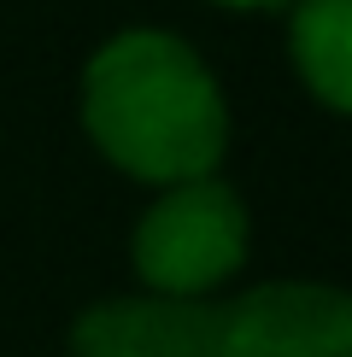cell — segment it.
Masks as SVG:
<instances>
[{"mask_svg":"<svg viewBox=\"0 0 352 357\" xmlns=\"http://www.w3.org/2000/svg\"><path fill=\"white\" fill-rule=\"evenodd\" d=\"M82 129L124 176L153 188L217 176L229 100L212 65L170 29H117L82 65Z\"/></svg>","mask_w":352,"mask_h":357,"instance_id":"6da1fadb","label":"cell"},{"mask_svg":"<svg viewBox=\"0 0 352 357\" xmlns=\"http://www.w3.org/2000/svg\"><path fill=\"white\" fill-rule=\"evenodd\" d=\"M71 357H352V293L258 281L235 299H100L71 322Z\"/></svg>","mask_w":352,"mask_h":357,"instance_id":"7a4b0ae2","label":"cell"},{"mask_svg":"<svg viewBox=\"0 0 352 357\" xmlns=\"http://www.w3.org/2000/svg\"><path fill=\"white\" fill-rule=\"evenodd\" d=\"M247 205L223 176L176 182L141 211L129 234V264H135L147 299H212L223 281L247 264Z\"/></svg>","mask_w":352,"mask_h":357,"instance_id":"3957f363","label":"cell"},{"mask_svg":"<svg viewBox=\"0 0 352 357\" xmlns=\"http://www.w3.org/2000/svg\"><path fill=\"white\" fill-rule=\"evenodd\" d=\"M288 47L317 106L352 117V0H293Z\"/></svg>","mask_w":352,"mask_h":357,"instance_id":"277c9868","label":"cell"},{"mask_svg":"<svg viewBox=\"0 0 352 357\" xmlns=\"http://www.w3.org/2000/svg\"><path fill=\"white\" fill-rule=\"evenodd\" d=\"M217 6H235V12H270V6H282V0H217Z\"/></svg>","mask_w":352,"mask_h":357,"instance_id":"5b68a950","label":"cell"}]
</instances>
